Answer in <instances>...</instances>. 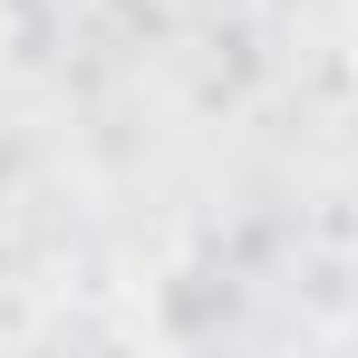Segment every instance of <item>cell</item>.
Here are the masks:
<instances>
[{"mask_svg": "<svg viewBox=\"0 0 358 358\" xmlns=\"http://www.w3.org/2000/svg\"><path fill=\"white\" fill-rule=\"evenodd\" d=\"M349 59H358V29H349Z\"/></svg>", "mask_w": 358, "mask_h": 358, "instance_id": "cell-1", "label": "cell"}]
</instances>
